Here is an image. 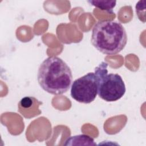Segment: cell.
<instances>
[{
    "instance_id": "6da1fadb",
    "label": "cell",
    "mask_w": 146,
    "mask_h": 146,
    "mask_svg": "<svg viewBox=\"0 0 146 146\" xmlns=\"http://www.w3.org/2000/svg\"><path fill=\"white\" fill-rule=\"evenodd\" d=\"M37 79L43 90L58 95L68 90L72 81V75L69 66L61 58L50 56L40 64Z\"/></svg>"
},
{
    "instance_id": "7a4b0ae2",
    "label": "cell",
    "mask_w": 146,
    "mask_h": 146,
    "mask_svg": "<svg viewBox=\"0 0 146 146\" xmlns=\"http://www.w3.org/2000/svg\"><path fill=\"white\" fill-rule=\"evenodd\" d=\"M91 42L99 51L112 55L124 49L127 42V35L120 22L100 21L92 29Z\"/></svg>"
},
{
    "instance_id": "3957f363",
    "label": "cell",
    "mask_w": 146,
    "mask_h": 146,
    "mask_svg": "<svg viewBox=\"0 0 146 146\" xmlns=\"http://www.w3.org/2000/svg\"><path fill=\"white\" fill-rule=\"evenodd\" d=\"M107 66L106 62H102L95 69L98 80V94L106 102H115L125 94V86L120 75L108 73Z\"/></svg>"
},
{
    "instance_id": "277c9868",
    "label": "cell",
    "mask_w": 146,
    "mask_h": 146,
    "mask_svg": "<svg viewBox=\"0 0 146 146\" xmlns=\"http://www.w3.org/2000/svg\"><path fill=\"white\" fill-rule=\"evenodd\" d=\"M98 90V80L95 72H89L74 81L71 96L76 101L84 104L93 102Z\"/></svg>"
},
{
    "instance_id": "5b68a950",
    "label": "cell",
    "mask_w": 146,
    "mask_h": 146,
    "mask_svg": "<svg viewBox=\"0 0 146 146\" xmlns=\"http://www.w3.org/2000/svg\"><path fill=\"white\" fill-rule=\"evenodd\" d=\"M64 145H96L94 139L87 135L82 134L70 136L67 138Z\"/></svg>"
},
{
    "instance_id": "8992f818",
    "label": "cell",
    "mask_w": 146,
    "mask_h": 146,
    "mask_svg": "<svg viewBox=\"0 0 146 146\" xmlns=\"http://www.w3.org/2000/svg\"><path fill=\"white\" fill-rule=\"evenodd\" d=\"M91 5L99 8L102 10L107 11L108 13H112L113 7L116 6V1H88Z\"/></svg>"
},
{
    "instance_id": "52a82bcc",
    "label": "cell",
    "mask_w": 146,
    "mask_h": 146,
    "mask_svg": "<svg viewBox=\"0 0 146 146\" xmlns=\"http://www.w3.org/2000/svg\"><path fill=\"white\" fill-rule=\"evenodd\" d=\"M33 98H30V97L23 98L21 99L19 104H20L21 106L23 108H28L30 107L33 103Z\"/></svg>"
}]
</instances>
